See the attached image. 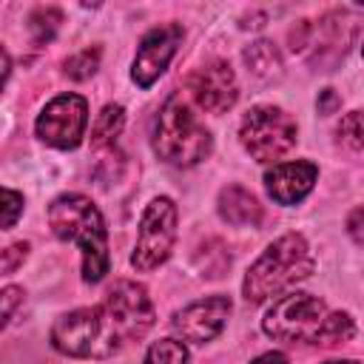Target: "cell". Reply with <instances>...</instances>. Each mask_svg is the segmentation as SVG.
Returning <instances> with one entry per match:
<instances>
[{
	"instance_id": "9c48e42d",
	"label": "cell",
	"mask_w": 364,
	"mask_h": 364,
	"mask_svg": "<svg viewBox=\"0 0 364 364\" xmlns=\"http://www.w3.org/2000/svg\"><path fill=\"white\" fill-rule=\"evenodd\" d=\"M102 304L119 324L125 341H139L154 327V301H151L148 290L131 279L114 282L111 290L105 293Z\"/></svg>"
},
{
	"instance_id": "e0dca14e",
	"label": "cell",
	"mask_w": 364,
	"mask_h": 364,
	"mask_svg": "<svg viewBox=\"0 0 364 364\" xmlns=\"http://www.w3.org/2000/svg\"><path fill=\"white\" fill-rule=\"evenodd\" d=\"M142 364H188V347L179 338H159L148 347Z\"/></svg>"
},
{
	"instance_id": "83f0119b",
	"label": "cell",
	"mask_w": 364,
	"mask_h": 364,
	"mask_svg": "<svg viewBox=\"0 0 364 364\" xmlns=\"http://www.w3.org/2000/svg\"><path fill=\"white\" fill-rule=\"evenodd\" d=\"M324 364H364V361H355V358H336V361H324Z\"/></svg>"
},
{
	"instance_id": "52a82bcc",
	"label": "cell",
	"mask_w": 364,
	"mask_h": 364,
	"mask_svg": "<svg viewBox=\"0 0 364 364\" xmlns=\"http://www.w3.org/2000/svg\"><path fill=\"white\" fill-rule=\"evenodd\" d=\"M176 242V205L168 196H156L148 202L139 219L136 230V245L131 253V264L139 273L156 270L159 264L168 262L171 250Z\"/></svg>"
},
{
	"instance_id": "9a60e30c",
	"label": "cell",
	"mask_w": 364,
	"mask_h": 364,
	"mask_svg": "<svg viewBox=\"0 0 364 364\" xmlns=\"http://www.w3.org/2000/svg\"><path fill=\"white\" fill-rule=\"evenodd\" d=\"M122 125H125V108L122 105H105L94 125H91V145L94 148H114L117 136L122 134Z\"/></svg>"
},
{
	"instance_id": "ba28073f",
	"label": "cell",
	"mask_w": 364,
	"mask_h": 364,
	"mask_svg": "<svg viewBox=\"0 0 364 364\" xmlns=\"http://www.w3.org/2000/svg\"><path fill=\"white\" fill-rule=\"evenodd\" d=\"M85 125H88V102L80 94H60L46 102V108L34 122V131L46 145L71 151L82 142Z\"/></svg>"
},
{
	"instance_id": "d6986e66",
	"label": "cell",
	"mask_w": 364,
	"mask_h": 364,
	"mask_svg": "<svg viewBox=\"0 0 364 364\" xmlns=\"http://www.w3.org/2000/svg\"><path fill=\"white\" fill-rule=\"evenodd\" d=\"M97 68H100V48H82V51L71 54V57L63 63V71H65V77H71V80H88Z\"/></svg>"
},
{
	"instance_id": "ac0fdd59",
	"label": "cell",
	"mask_w": 364,
	"mask_h": 364,
	"mask_svg": "<svg viewBox=\"0 0 364 364\" xmlns=\"http://www.w3.org/2000/svg\"><path fill=\"white\" fill-rule=\"evenodd\" d=\"M60 23H63V14H60V9H37V11H31V17H28V28H31V34H34V43H48L54 34H57V28H60Z\"/></svg>"
},
{
	"instance_id": "2e32d148",
	"label": "cell",
	"mask_w": 364,
	"mask_h": 364,
	"mask_svg": "<svg viewBox=\"0 0 364 364\" xmlns=\"http://www.w3.org/2000/svg\"><path fill=\"white\" fill-rule=\"evenodd\" d=\"M245 63L250 65V71H253L256 77H264V80L273 77V74H279V68H282V57H279L276 46L267 43V40L253 43V46L245 51Z\"/></svg>"
},
{
	"instance_id": "4fadbf2b",
	"label": "cell",
	"mask_w": 364,
	"mask_h": 364,
	"mask_svg": "<svg viewBox=\"0 0 364 364\" xmlns=\"http://www.w3.org/2000/svg\"><path fill=\"white\" fill-rule=\"evenodd\" d=\"M318 168L307 159L299 162H276L273 168L264 171V191L276 205H299L316 185Z\"/></svg>"
},
{
	"instance_id": "5b68a950",
	"label": "cell",
	"mask_w": 364,
	"mask_h": 364,
	"mask_svg": "<svg viewBox=\"0 0 364 364\" xmlns=\"http://www.w3.org/2000/svg\"><path fill=\"white\" fill-rule=\"evenodd\" d=\"M330 313L333 310H327V304L318 296L296 290V293H284L273 299V304L267 307L262 318V330L276 341L321 347Z\"/></svg>"
},
{
	"instance_id": "44dd1931",
	"label": "cell",
	"mask_w": 364,
	"mask_h": 364,
	"mask_svg": "<svg viewBox=\"0 0 364 364\" xmlns=\"http://www.w3.org/2000/svg\"><path fill=\"white\" fill-rule=\"evenodd\" d=\"M23 213V193L11 191V188H3V228H14L17 216Z\"/></svg>"
},
{
	"instance_id": "30bf717a",
	"label": "cell",
	"mask_w": 364,
	"mask_h": 364,
	"mask_svg": "<svg viewBox=\"0 0 364 364\" xmlns=\"http://www.w3.org/2000/svg\"><path fill=\"white\" fill-rule=\"evenodd\" d=\"M179 43H182V26L179 23H165V26H156L148 34H142L136 54H134V63H131V80L139 88H151L165 74V68L171 65Z\"/></svg>"
},
{
	"instance_id": "277c9868",
	"label": "cell",
	"mask_w": 364,
	"mask_h": 364,
	"mask_svg": "<svg viewBox=\"0 0 364 364\" xmlns=\"http://www.w3.org/2000/svg\"><path fill=\"white\" fill-rule=\"evenodd\" d=\"M151 145L162 162L173 168H193L210 154L213 139L196 114H191L188 102L179 94H171L154 119Z\"/></svg>"
},
{
	"instance_id": "7a4b0ae2",
	"label": "cell",
	"mask_w": 364,
	"mask_h": 364,
	"mask_svg": "<svg viewBox=\"0 0 364 364\" xmlns=\"http://www.w3.org/2000/svg\"><path fill=\"white\" fill-rule=\"evenodd\" d=\"M316 267L313 250L301 233H284L264 247V253L247 267L242 296L250 304L279 299L284 290L304 282Z\"/></svg>"
},
{
	"instance_id": "603a6c76",
	"label": "cell",
	"mask_w": 364,
	"mask_h": 364,
	"mask_svg": "<svg viewBox=\"0 0 364 364\" xmlns=\"http://www.w3.org/2000/svg\"><path fill=\"white\" fill-rule=\"evenodd\" d=\"M3 324H9L11 318H14V310H17V304L23 301V290L20 287H14V284H9V287H3Z\"/></svg>"
},
{
	"instance_id": "ffe728a7",
	"label": "cell",
	"mask_w": 364,
	"mask_h": 364,
	"mask_svg": "<svg viewBox=\"0 0 364 364\" xmlns=\"http://www.w3.org/2000/svg\"><path fill=\"white\" fill-rule=\"evenodd\" d=\"M336 136H338L341 145H347L353 151L364 148V111L344 114L341 122H338V128H336Z\"/></svg>"
},
{
	"instance_id": "d4e9b609",
	"label": "cell",
	"mask_w": 364,
	"mask_h": 364,
	"mask_svg": "<svg viewBox=\"0 0 364 364\" xmlns=\"http://www.w3.org/2000/svg\"><path fill=\"white\" fill-rule=\"evenodd\" d=\"M336 108H338V97H336V91H333V88H324L321 97H318V111H321V114H333Z\"/></svg>"
},
{
	"instance_id": "6da1fadb",
	"label": "cell",
	"mask_w": 364,
	"mask_h": 364,
	"mask_svg": "<svg viewBox=\"0 0 364 364\" xmlns=\"http://www.w3.org/2000/svg\"><path fill=\"white\" fill-rule=\"evenodd\" d=\"M48 228L60 242L82 253V282L97 284L108 273V230L100 208L82 193H63L48 205Z\"/></svg>"
},
{
	"instance_id": "f1b7e54d",
	"label": "cell",
	"mask_w": 364,
	"mask_h": 364,
	"mask_svg": "<svg viewBox=\"0 0 364 364\" xmlns=\"http://www.w3.org/2000/svg\"><path fill=\"white\" fill-rule=\"evenodd\" d=\"M361 51H364V46H361Z\"/></svg>"
},
{
	"instance_id": "8fae6325",
	"label": "cell",
	"mask_w": 364,
	"mask_h": 364,
	"mask_svg": "<svg viewBox=\"0 0 364 364\" xmlns=\"http://www.w3.org/2000/svg\"><path fill=\"white\" fill-rule=\"evenodd\" d=\"M228 316H230V299L208 296V299L191 301L182 310H176L171 318V327L182 341L205 344L222 333V327L228 324Z\"/></svg>"
},
{
	"instance_id": "5bb4252c",
	"label": "cell",
	"mask_w": 364,
	"mask_h": 364,
	"mask_svg": "<svg viewBox=\"0 0 364 364\" xmlns=\"http://www.w3.org/2000/svg\"><path fill=\"white\" fill-rule=\"evenodd\" d=\"M216 210L219 216L228 222V225H236V228H253L262 222V205L259 199L242 188V185H228L219 191V199H216Z\"/></svg>"
},
{
	"instance_id": "4316f807",
	"label": "cell",
	"mask_w": 364,
	"mask_h": 364,
	"mask_svg": "<svg viewBox=\"0 0 364 364\" xmlns=\"http://www.w3.org/2000/svg\"><path fill=\"white\" fill-rule=\"evenodd\" d=\"M0 60H3V82H6L9 80V71H11L9 68V51L6 48H0Z\"/></svg>"
},
{
	"instance_id": "7402d4cb",
	"label": "cell",
	"mask_w": 364,
	"mask_h": 364,
	"mask_svg": "<svg viewBox=\"0 0 364 364\" xmlns=\"http://www.w3.org/2000/svg\"><path fill=\"white\" fill-rule=\"evenodd\" d=\"M26 256H28V242H14V245H9L6 250H3V259H0V270L9 276V273H14L23 262H26Z\"/></svg>"
},
{
	"instance_id": "cb8c5ba5",
	"label": "cell",
	"mask_w": 364,
	"mask_h": 364,
	"mask_svg": "<svg viewBox=\"0 0 364 364\" xmlns=\"http://www.w3.org/2000/svg\"><path fill=\"white\" fill-rule=\"evenodd\" d=\"M347 233L355 245H364V205L353 208L350 216H347Z\"/></svg>"
},
{
	"instance_id": "3957f363",
	"label": "cell",
	"mask_w": 364,
	"mask_h": 364,
	"mask_svg": "<svg viewBox=\"0 0 364 364\" xmlns=\"http://www.w3.org/2000/svg\"><path fill=\"white\" fill-rule=\"evenodd\" d=\"M48 338L51 347L68 358H111L128 344L102 301L97 307H80L60 316L51 324Z\"/></svg>"
},
{
	"instance_id": "484cf974",
	"label": "cell",
	"mask_w": 364,
	"mask_h": 364,
	"mask_svg": "<svg viewBox=\"0 0 364 364\" xmlns=\"http://www.w3.org/2000/svg\"><path fill=\"white\" fill-rule=\"evenodd\" d=\"M250 364H290V361H287V355H284V353H276V350H270V353H262V355H256Z\"/></svg>"
},
{
	"instance_id": "7c38bea8",
	"label": "cell",
	"mask_w": 364,
	"mask_h": 364,
	"mask_svg": "<svg viewBox=\"0 0 364 364\" xmlns=\"http://www.w3.org/2000/svg\"><path fill=\"white\" fill-rule=\"evenodd\" d=\"M188 88L196 105L205 108L208 114H225L228 108H233L239 97L236 74L225 60H210L202 68H196L188 80Z\"/></svg>"
},
{
	"instance_id": "8992f818",
	"label": "cell",
	"mask_w": 364,
	"mask_h": 364,
	"mask_svg": "<svg viewBox=\"0 0 364 364\" xmlns=\"http://www.w3.org/2000/svg\"><path fill=\"white\" fill-rule=\"evenodd\" d=\"M296 136L299 131L293 117L279 105H256L242 117L239 125L242 148L259 162L282 159L296 145Z\"/></svg>"
}]
</instances>
